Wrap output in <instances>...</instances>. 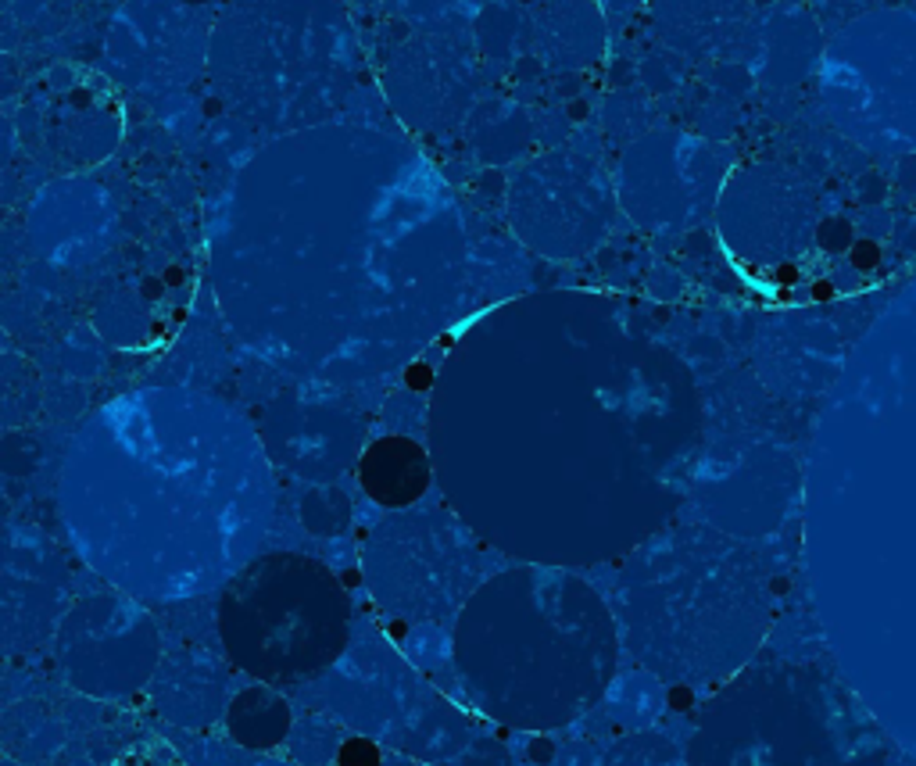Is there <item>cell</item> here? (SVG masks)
<instances>
[{
    "label": "cell",
    "mask_w": 916,
    "mask_h": 766,
    "mask_svg": "<svg viewBox=\"0 0 916 766\" xmlns=\"http://www.w3.org/2000/svg\"><path fill=\"white\" fill-rule=\"evenodd\" d=\"M219 631L236 666L280 681L326 666L347 638V602L312 559L269 555L247 566L219 605Z\"/></svg>",
    "instance_id": "obj_1"
},
{
    "label": "cell",
    "mask_w": 916,
    "mask_h": 766,
    "mask_svg": "<svg viewBox=\"0 0 916 766\" xmlns=\"http://www.w3.org/2000/svg\"><path fill=\"white\" fill-rule=\"evenodd\" d=\"M430 483V459L404 437L376 441L362 459V487L383 505H408Z\"/></svg>",
    "instance_id": "obj_2"
}]
</instances>
